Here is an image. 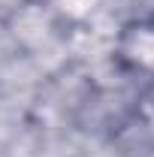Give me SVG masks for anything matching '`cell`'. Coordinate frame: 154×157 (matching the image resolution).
Wrapping results in <instances>:
<instances>
[{"instance_id":"cell-1","label":"cell","mask_w":154,"mask_h":157,"mask_svg":"<svg viewBox=\"0 0 154 157\" xmlns=\"http://www.w3.org/2000/svg\"><path fill=\"white\" fill-rule=\"evenodd\" d=\"M115 60L121 70L154 82V15H139L121 24L115 36Z\"/></svg>"}]
</instances>
